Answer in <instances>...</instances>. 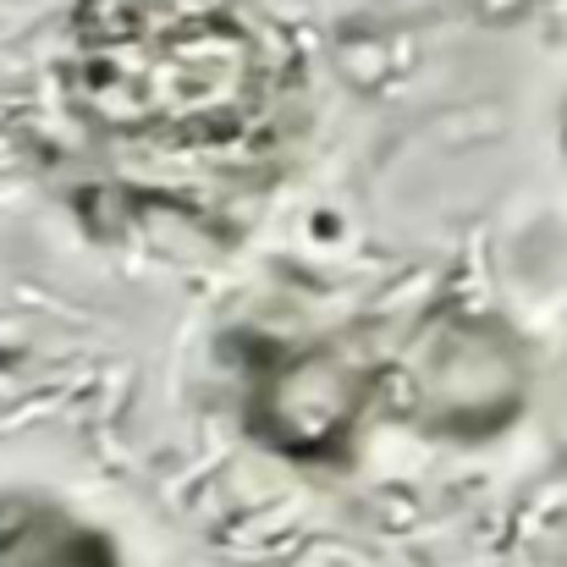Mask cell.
<instances>
[{
	"label": "cell",
	"instance_id": "cell-1",
	"mask_svg": "<svg viewBox=\"0 0 567 567\" xmlns=\"http://www.w3.org/2000/svg\"><path fill=\"white\" fill-rule=\"evenodd\" d=\"M61 83L78 133L161 193L265 183L309 105L303 50L259 0H89Z\"/></svg>",
	"mask_w": 567,
	"mask_h": 567
},
{
	"label": "cell",
	"instance_id": "cell-2",
	"mask_svg": "<svg viewBox=\"0 0 567 567\" xmlns=\"http://www.w3.org/2000/svg\"><path fill=\"white\" fill-rule=\"evenodd\" d=\"M375 375L348 364L342 353H276V364H259V430L298 452V457H331L348 446L353 419L364 413Z\"/></svg>",
	"mask_w": 567,
	"mask_h": 567
},
{
	"label": "cell",
	"instance_id": "cell-3",
	"mask_svg": "<svg viewBox=\"0 0 567 567\" xmlns=\"http://www.w3.org/2000/svg\"><path fill=\"white\" fill-rule=\"evenodd\" d=\"M0 567H122L105 535L44 502H0Z\"/></svg>",
	"mask_w": 567,
	"mask_h": 567
}]
</instances>
